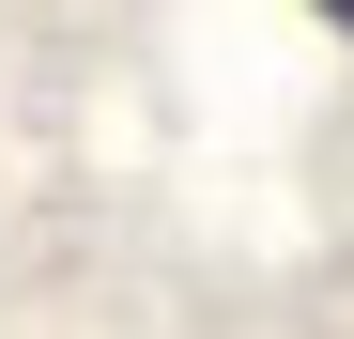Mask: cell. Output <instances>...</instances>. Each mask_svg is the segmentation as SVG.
<instances>
[{
    "label": "cell",
    "mask_w": 354,
    "mask_h": 339,
    "mask_svg": "<svg viewBox=\"0 0 354 339\" xmlns=\"http://www.w3.org/2000/svg\"><path fill=\"white\" fill-rule=\"evenodd\" d=\"M324 16H354V0H324Z\"/></svg>",
    "instance_id": "obj_1"
}]
</instances>
